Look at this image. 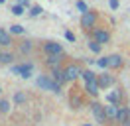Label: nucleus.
I'll return each mask as SVG.
<instances>
[{
    "mask_svg": "<svg viewBox=\"0 0 130 126\" xmlns=\"http://www.w3.org/2000/svg\"><path fill=\"white\" fill-rule=\"evenodd\" d=\"M118 110H120V104H106V118L108 120H116L118 118Z\"/></svg>",
    "mask_w": 130,
    "mask_h": 126,
    "instance_id": "13",
    "label": "nucleus"
},
{
    "mask_svg": "<svg viewBox=\"0 0 130 126\" xmlns=\"http://www.w3.org/2000/svg\"><path fill=\"white\" fill-rule=\"evenodd\" d=\"M14 102H16V104H24L26 102V93L16 91V93H14Z\"/></svg>",
    "mask_w": 130,
    "mask_h": 126,
    "instance_id": "17",
    "label": "nucleus"
},
{
    "mask_svg": "<svg viewBox=\"0 0 130 126\" xmlns=\"http://www.w3.org/2000/svg\"><path fill=\"white\" fill-rule=\"evenodd\" d=\"M83 104V101H81V97H77V94H71V106H73V108H79V106H81Z\"/></svg>",
    "mask_w": 130,
    "mask_h": 126,
    "instance_id": "23",
    "label": "nucleus"
},
{
    "mask_svg": "<svg viewBox=\"0 0 130 126\" xmlns=\"http://www.w3.org/2000/svg\"><path fill=\"white\" fill-rule=\"evenodd\" d=\"M41 12H43V10H41L40 6H32V10H30V14H32V16H40Z\"/></svg>",
    "mask_w": 130,
    "mask_h": 126,
    "instance_id": "27",
    "label": "nucleus"
},
{
    "mask_svg": "<svg viewBox=\"0 0 130 126\" xmlns=\"http://www.w3.org/2000/svg\"><path fill=\"white\" fill-rule=\"evenodd\" d=\"M10 12H12V14H14V16H22V14H24V12H26V8H22V6H20V4H14V6L10 8Z\"/></svg>",
    "mask_w": 130,
    "mask_h": 126,
    "instance_id": "20",
    "label": "nucleus"
},
{
    "mask_svg": "<svg viewBox=\"0 0 130 126\" xmlns=\"http://www.w3.org/2000/svg\"><path fill=\"white\" fill-rule=\"evenodd\" d=\"M0 45H4V47L12 45V36H10V32H6L4 28H0Z\"/></svg>",
    "mask_w": 130,
    "mask_h": 126,
    "instance_id": "14",
    "label": "nucleus"
},
{
    "mask_svg": "<svg viewBox=\"0 0 130 126\" xmlns=\"http://www.w3.org/2000/svg\"><path fill=\"white\" fill-rule=\"evenodd\" d=\"M108 6H110V10H118L120 2H118V0H108Z\"/></svg>",
    "mask_w": 130,
    "mask_h": 126,
    "instance_id": "28",
    "label": "nucleus"
},
{
    "mask_svg": "<svg viewBox=\"0 0 130 126\" xmlns=\"http://www.w3.org/2000/svg\"><path fill=\"white\" fill-rule=\"evenodd\" d=\"M51 79H53L59 87L63 85V83H67V77H65V71L63 69H53V71H51Z\"/></svg>",
    "mask_w": 130,
    "mask_h": 126,
    "instance_id": "11",
    "label": "nucleus"
},
{
    "mask_svg": "<svg viewBox=\"0 0 130 126\" xmlns=\"http://www.w3.org/2000/svg\"><path fill=\"white\" fill-rule=\"evenodd\" d=\"M34 73V65L32 63H22V65H18V75L22 79H30Z\"/></svg>",
    "mask_w": 130,
    "mask_h": 126,
    "instance_id": "9",
    "label": "nucleus"
},
{
    "mask_svg": "<svg viewBox=\"0 0 130 126\" xmlns=\"http://www.w3.org/2000/svg\"><path fill=\"white\" fill-rule=\"evenodd\" d=\"M77 10H79L81 14H87V12H89V6H87L83 0H77Z\"/></svg>",
    "mask_w": 130,
    "mask_h": 126,
    "instance_id": "22",
    "label": "nucleus"
},
{
    "mask_svg": "<svg viewBox=\"0 0 130 126\" xmlns=\"http://www.w3.org/2000/svg\"><path fill=\"white\" fill-rule=\"evenodd\" d=\"M32 51V41H22L20 43V53H30Z\"/></svg>",
    "mask_w": 130,
    "mask_h": 126,
    "instance_id": "19",
    "label": "nucleus"
},
{
    "mask_svg": "<svg viewBox=\"0 0 130 126\" xmlns=\"http://www.w3.org/2000/svg\"><path fill=\"white\" fill-rule=\"evenodd\" d=\"M43 51H45V55H63V45L57 41H45Z\"/></svg>",
    "mask_w": 130,
    "mask_h": 126,
    "instance_id": "7",
    "label": "nucleus"
},
{
    "mask_svg": "<svg viewBox=\"0 0 130 126\" xmlns=\"http://www.w3.org/2000/svg\"><path fill=\"white\" fill-rule=\"evenodd\" d=\"M4 2H6V0H0V4H4Z\"/></svg>",
    "mask_w": 130,
    "mask_h": 126,
    "instance_id": "30",
    "label": "nucleus"
},
{
    "mask_svg": "<svg viewBox=\"0 0 130 126\" xmlns=\"http://www.w3.org/2000/svg\"><path fill=\"white\" fill-rule=\"evenodd\" d=\"M10 34H16V36H20V34H24V28H22L20 24H12V26H10Z\"/></svg>",
    "mask_w": 130,
    "mask_h": 126,
    "instance_id": "21",
    "label": "nucleus"
},
{
    "mask_svg": "<svg viewBox=\"0 0 130 126\" xmlns=\"http://www.w3.org/2000/svg\"><path fill=\"white\" fill-rule=\"evenodd\" d=\"M38 87H41V89H45V91H51V93H61V87L57 85L53 79H49L47 75H41V77H38Z\"/></svg>",
    "mask_w": 130,
    "mask_h": 126,
    "instance_id": "4",
    "label": "nucleus"
},
{
    "mask_svg": "<svg viewBox=\"0 0 130 126\" xmlns=\"http://www.w3.org/2000/svg\"><path fill=\"white\" fill-rule=\"evenodd\" d=\"M65 39H67V41H73V43H75V39H77V38H75V34H73V32H69V30H67V32H65Z\"/></svg>",
    "mask_w": 130,
    "mask_h": 126,
    "instance_id": "26",
    "label": "nucleus"
},
{
    "mask_svg": "<svg viewBox=\"0 0 130 126\" xmlns=\"http://www.w3.org/2000/svg\"><path fill=\"white\" fill-rule=\"evenodd\" d=\"M95 63H97L99 67H103V69H108V57H101V59H97Z\"/></svg>",
    "mask_w": 130,
    "mask_h": 126,
    "instance_id": "24",
    "label": "nucleus"
},
{
    "mask_svg": "<svg viewBox=\"0 0 130 126\" xmlns=\"http://www.w3.org/2000/svg\"><path fill=\"white\" fill-rule=\"evenodd\" d=\"M122 65H124V59H122V55H118V53L108 55V69H120Z\"/></svg>",
    "mask_w": 130,
    "mask_h": 126,
    "instance_id": "10",
    "label": "nucleus"
},
{
    "mask_svg": "<svg viewBox=\"0 0 130 126\" xmlns=\"http://www.w3.org/2000/svg\"><path fill=\"white\" fill-rule=\"evenodd\" d=\"M93 39L101 43V45H106L108 41H110V32L105 30V28H95L93 30Z\"/></svg>",
    "mask_w": 130,
    "mask_h": 126,
    "instance_id": "6",
    "label": "nucleus"
},
{
    "mask_svg": "<svg viewBox=\"0 0 130 126\" xmlns=\"http://www.w3.org/2000/svg\"><path fill=\"white\" fill-rule=\"evenodd\" d=\"M89 49L93 51V53H101V51H103V45H101V43H97L95 39H91V41H89Z\"/></svg>",
    "mask_w": 130,
    "mask_h": 126,
    "instance_id": "18",
    "label": "nucleus"
},
{
    "mask_svg": "<svg viewBox=\"0 0 130 126\" xmlns=\"http://www.w3.org/2000/svg\"><path fill=\"white\" fill-rule=\"evenodd\" d=\"M63 71H65L67 81H77V79L83 75V69H81L79 63H67V65L63 67Z\"/></svg>",
    "mask_w": 130,
    "mask_h": 126,
    "instance_id": "5",
    "label": "nucleus"
},
{
    "mask_svg": "<svg viewBox=\"0 0 130 126\" xmlns=\"http://www.w3.org/2000/svg\"><path fill=\"white\" fill-rule=\"evenodd\" d=\"M83 81H85V91H87V93L91 94V97H97L99 94V89H101V87H99V75L97 73H93V71H83Z\"/></svg>",
    "mask_w": 130,
    "mask_h": 126,
    "instance_id": "1",
    "label": "nucleus"
},
{
    "mask_svg": "<svg viewBox=\"0 0 130 126\" xmlns=\"http://www.w3.org/2000/svg\"><path fill=\"white\" fill-rule=\"evenodd\" d=\"M0 61H2V53H0Z\"/></svg>",
    "mask_w": 130,
    "mask_h": 126,
    "instance_id": "33",
    "label": "nucleus"
},
{
    "mask_svg": "<svg viewBox=\"0 0 130 126\" xmlns=\"http://www.w3.org/2000/svg\"><path fill=\"white\" fill-rule=\"evenodd\" d=\"M0 94H2V87H0Z\"/></svg>",
    "mask_w": 130,
    "mask_h": 126,
    "instance_id": "32",
    "label": "nucleus"
},
{
    "mask_svg": "<svg viewBox=\"0 0 130 126\" xmlns=\"http://www.w3.org/2000/svg\"><path fill=\"white\" fill-rule=\"evenodd\" d=\"M99 87H101V89H108V87H112L114 85V77L112 75H110V73H101V75H99Z\"/></svg>",
    "mask_w": 130,
    "mask_h": 126,
    "instance_id": "8",
    "label": "nucleus"
},
{
    "mask_svg": "<svg viewBox=\"0 0 130 126\" xmlns=\"http://www.w3.org/2000/svg\"><path fill=\"white\" fill-rule=\"evenodd\" d=\"M83 126H93V124H83Z\"/></svg>",
    "mask_w": 130,
    "mask_h": 126,
    "instance_id": "31",
    "label": "nucleus"
},
{
    "mask_svg": "<svg viewBox=\"0 0 130 126\" xmlns=\"http://www.w3.org/2000/svg\"><path fill=\"white\" fill-rule=\"evenodd\" d=\"M91 110H93V116L97 120L99 124H106L108 122V118H106V106L105 104H101V102H91Z\"/></svg>",
    "mask_w": 130,
    "mask_h": 126,
    "instance_id": "3",
    "label": "nucleus"
},
{
    "mask_svg": "<svg viewBox=\"0 0 130 126\" xmlns=\"http://www.w3.org/2000/svg\"><path fill=\"white\" fill-rule=\"evenodd\" d=\"M128 112H130V104H128Z\"/></svg>",
    "mask_w": 130,
    "mask_h": 126,
    "instance_id": "34",
    "label": "nucleus"
},
{
    "mask_svg": "<svg viewBox=\"0 0 130 126\" xmlns=\"http://www.w3.org/2000/svg\"><path fill=\"white\" fill-rule=\"evenodd\" d=\"M18 4L22 8H30V0H18Z\"/></svg>",
    "mask_w": 130,
    "mask_h": 126,
    "instance_id": "29",
    "label": "nucleus"
},
{
    "mask_svg": "<svg viewBox=\"0 0 130 126\" xmlns=\"http://www.w3.org/2000/svg\"><path fill=\"white\" fill-rule=\"evenodd\" d=\"M45 63L51 67V71H53V69H61V67H59V63H61V55H47Z\"/></svg>",
    "mask_w": 130,
    "mask_h": 126,
    "instance_id": "15",
    "label": "nucleus"
},
{
    "mask_svg": "<svg viewBox=\"0 0 130 126\" xmlns=\"http://www.w3.org/2000/svg\"><path fill=\"white\" fill-rule=\"evenodd\" d=\"M10 108H12L10 101H6V99H0V112H2V114H6V112H10Z\"/></svg>",
    "mask_w": 130,
    "mask_h": 126,
    "instance_id": "16",
    "label": "nucleus"
},
{
    "mask_svg": "<svg viewBox=\"0 0 130 126\" xmlns=\"http://www.w3.org/2000/svg\"><path fill=\"white\" fill-rule=\"evenodd\" d=\"M120 101H122V91L120 89L106 94V102H108V104H120Z\"/></svg>",
    "mask_w": 130,
    "mask_h": 126,
    "instance_id": "12",
    "label": "nucleus"
},
{
    "mask_svg": "<svg viewBox=\"0 0 130 126\" xmlns=\"http://www.w3.org/2000/svg\"><path fill=\"white\" fill-rule=\"evenodd\" d=\"M12 61H14V55H12V53H2V61H0V63H8V65H10Z\"/></svg>",
    "mask_w": 130,
    "mask_h": 126,
    "instance_id": "25",
    "label": "nucleus"
},
{
    "mask_svg": "<svg viewBox=\"0 0 130 126\" xmlns=\"http://www.w3.org/2000/svg\"><path fill=\"white\" fill-rule=\"evenodd\" d=\"M97 20H99V16L97 12H93V10H89L87 14H81V28L85 32H93L95 28H97Z\"/></svg>",
    "mask_w": 130,
    "mask_h": 126,
    "instance_id": "2",
    "label": "nucleus"
}]
</instances>
